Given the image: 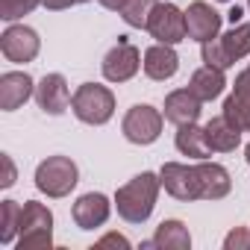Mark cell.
<instances>
[{
	"instance_id": "obj_25",
	"label": "cell",
	"mask_w": 250,
	"mask_h": 250,
	"mask_svg": "<svg viewBox=\"0 0 250 250\" xmlns=\"http://www.w3.org/2000/svg\"><path fill=\"white\" fill-rule=\"evenodd\" d=\"M39 3H42V0H0V18L12 24V21L30 15Z\"/></svg>"
},
{
	"instance_id": "obj_22",
	"label": "cell",
	"mask_w": 250,
	"mask_h": 250,
	"mask_svg": "<svg viewBox=\"0 0 250 250\" xmlns=\"http://www.w3.org/2000/svg\"><path fill=\"white\" fill-rule=\"evenodd\" d=\"M177 150L194 162H203L212 156V147L206 142V130L197 127V124H183V127H177V139H174Z\"/></svg>"
},
{
	"instance_id": "obj_29",
	"label": "cell",
	"mask_w": 250,
	"mask_h": 250,
	"mask_svg": "<svg viewBox=\"0 0 250 250\" xmlns=\"http://www.w3.org/2000/svg\"><path fill=\"white\" fill-rule=\"evenodd\" d=\"M42 3L50 12H62V9H71V6H80V3H88V0H42Z\"/></svg>"
},
{
	"instance_id": "obj_14",
	"label": "cell",
	"mask_w": 250,
	"mask_h": 250,
	"mask_svg": "<svg viewBox=\"0 0 250 250\" xmlns=\"http://www.w3.org/2000/svg\"><path fill=\"white\" fill-rule=\"evenodd\" d=\"M30 97H36V83L27 71H6L0 77V109L15 112Z\"/></svg>"
},
{
	"instance_id": "obj_24",
	"label": "cell",
	"mask_w": 250,
	"mask_h": 250,
	"mask_svg": "<svg viewBox=\"0 0 250 250\" xmlns=\"http://www.w3.org/2000/svg\"><path fill=\"white\" fill-rule=\"evenodd\" d=\"M159 0H124V6H121V18L127 27H136V30H147V21L153 15Z\"/></svg>"
},
{
	"instance_id": "obj_17",
	"label": "cell",
	"mask_w": 250,
	"mask_h": 250,
	"mask_svg": "<svg viewBox=\"0 0 250 250\" xmlns=\"http://www.w3.org/2000/svg\"><path fill=\"white\" fill-rule=\"evenodd\" d=\"M200 106H203V100H197L188 88H177L165 97V112L162 115H165V121L183 127V124H197Z\"/></svg>"
},
{
	"instance_id": "obj_7",
	"label": "cell",
	"mask_w": 250,
	"mask_h": 250,
	"mask_svg": "<svg viewBox=\"0 0 250 250\" xmlns=\"http://www.w3.org/2000/svg\"><path fill=\"white\" fill-rule=\"evenodd\" d=\"M159 180H162V188L183 200V203H191V200H203V188H200V177H197V165H183V162H165L162 171H159Z\"/></svg>"
},
{
	"instance_id": "obj_20",
	"label": "cell",
	"mask_w": 250,
	"mask_h": 250,
	"mask_svg": "<svg viewBox=\"0 0 250 250\" xmlns=\"http://www.w3.org/2000/svg\"><path fill=\"white\" fill-rule=\"evenodd\" d=\"M224 88H227V77H224L221 68H212V65L197 68V71L191 74V80H188V91H191L197 100H203V103L221 97Z\"/></svg>"
},
{
	"instance_id": "obj_9",
	"label": "cell",
	"mask_w": 250,
	"mask_h": 250,
	"mask_svg": "<svg viewBox=\"0 0 250 250\" xmlns=\"http://www.w3.org/2000/svg\"><path fill=\"white\" fill-rule=\"evenodd\" d=\"M42 50V39L33 27H24V24H12L3 30L0 36V53H3L6 62H33Z\"/></svg>"
},
{
	"instance_id": "obj_30",
	"label": "cell",
	"mask_w": 250,
	"mask_h": 250,
	"mask_svg": "<svg viewBox=\"0 0 250 250\" xmlns=\"http://www.w3.org/2000/svg\"><path fill=\"white\" fill-rule=\"evenodd\" d=\"M97 3H100L103 9H112V12H121V6H124V0H97Z\"/></svg>"
},
{
	"instance_id": "obj_16",
	"label": "cell",
	"mask_w": 250,
	"mask_h": 250,
	"mask_svg": "<svg viewBox=\"0 0 250 250\" xmlns=\"http://www.w3.org/2000/svg\"><path fill=\"white\" fill-rule=\"evenodd\" d=\"M142 68H145V74H147L153 83H165V80H171V77L180 71V56H177L174 44H162V42H156L153 47L145 50Z\"/></svg>"
},
{
	"instance_id": "obj_11",
	"label": "cell",
	"mask_w": 250,
	"mask_h": 250,
	"mask_svg": "<svg viewBox=\"0 0 250 250\" xmlns=\"http://www.w3.org/2000/svg\"><path fill=\"white\" fill-rule=\"evenodd\" d=\"M186 27H188V39L206 44V42L218 39V33H221V12L212 3H206V0H194L186 9Z\"/></svg>"
},
{
	"instance_id": "obj_35",
	"label": "cell",
	"mask_w": 250,
	"mask_h": 250,
	"mask_svg": "<svg viewBox=\"0 0 250 250\" xmlns=\"http://www.w3.org/2000/svg\"><path fill=\"white\" fill-rule=\"evenodd\" d=\"M247 71H250V65H247Z\"/></svg>"
},
{
	"instance_id": "obj_13",
	"label": "cell",
	"mask_w": 250,
	"mask_h": 250,
	"mask_svg": "<svg viewBox=\"0 0 250 250\" xmlns=\"http://www.w3.org/2000/svg\"><path fill=\"white\" fill-rule=\"evenodd\" d=\"M109 215H112V203L100 191H88V194L77 197V203L71 209V218L80 229H97L109 221Z\"/></svg>"
},
{
	"instance_id": "obj_27",
	"label": "cell",
	"mask_w": 250,
	"mask_h": 250,
	"mask_svg": "<svg viewBox=\"0 0 250 250\" xmlns=\"http://www.w3.org/2000/svg\"><path fill=\"white\" fill-rule=\"evenodd\" d=\"M15 180H18L15 162H12V156H9V153H3V180H0V186H3V188H12V186H15Z\"/></svg>"
},
{
	"instance_id": "obj_31",
	"label": "cell",
	"mask_w": 250,
	"mask_h": 250,
	"mask_svg": "<svg viewBox=\"0 0 250 250\" xmlns=\"http://www.w3.org/2000/svg\"><path fill=\"white\" fill-rule=\"evenodd\" d=\"M238 18H241V9H238V6H235V9H232V12H229V21H232V24H238Z\"/></svg>"
},
{
	"instance_id": "obj_3",
	"label": "cell",
	"mask_w": 250,
	"mask_h": 250,
	"mask_svg": "<svg viewBox=\"0 0 250 250\" xmlns=\"http://www.w3.org/2000/svg\"><path fill=\"white\" fill-rule=\"evenodd\" d=\"M71 109L88 127H103L115 115V94L100 83H83L71 97Z\"/></svg>"
},
{
	"instance_id": "obj_5",
	"label": "cell",
	"mask_w": 250,
	"mask_h": 250,
	"mask_svg": "<svg viewBox=\"0 0 250 250\" xmlns=\"http://www.w3.org/2000/svg\"><path fill=\"white\" fill-rule=\"evenodd\" d=\"M77 183H80V168L68 156H47L36 168V188L53 200L68 197L77 188Z\"/></svg>"
},
{
	"instance_id": "obj_2",
	"label": "cell",
	"mask_w": 250,
	"mask_h": 250,
	"mask_svg": "<svg viewBox=\"0 0 250 250\" xmlns=\"http://www.w3.org/2000/svg\"><path fill=\"white\" fill-rule=\"evenodd\" d=\"M200 53H203V62L212 65V68H232L238 59L250 56V24H232V30H227L224 36L200 44Z\"/></svg>"
},
{
	"instance_id": "obj_28",
	"label": "cell",
	"mask_w": 250,
	"mask_h": 250,
	"mask_svg": "<svg viewBox=\"0 0 250 250\" xmlns=\"http://www.w3.org/2000/svg\"><path fill=\"white\" fill-rule=\"evenodd\" d=\"M97 247H124V250H130L133 244H130V238H124L121 232H109V235H103L97 241Z\"/></svg>"
},
{
	"instance_id": "obj_26",
	"label": "cell",
	"mask_w": 250,
	"mask_h": 250,
	"mask_svg": "<svg viewBox=\"0 0 250 250\" xmlns=\"http://www.w3.org/2000/svg\"><path fill=\"white\" fill-rule=\"evenodd\" d=\"M224 247L227 250H250V232L244 227H235L227 238H224Z\"/></svg>"
},
{
	"instance_id": "obj_15",
	"label": "cell",
	"mask_w": 250,
	"mask_h": 250,
	"mask_svg": "<svg viewBox=\"0 0 250 250\" xmlns=\"http://www.w3.org/2000/svg\"><path fill=\"white\" fill-rule=\"evenodd\" d=\"M224 118L235 124L241 133H250V71L247 68L235 77L232 94L224 100Z\"/></svg>"
},
{
	"instance_id": "obj_34",
	"label": "cell",
	"mask_w": 250,
	"mask_h": 250,
	"mask_svg": "<svg viewBox=\"0 0 250 250\" xmlns=\"http://www.w3.org/2000/svg\"><path fill=\"white\" fill-rule=\"evenodd\" d=\"M247 6H250V0H247Z\"/></svg>"
},
{
	"instance_id": "obj_21",
	"label": "cell",
	"mask_w": 250,
	"mask_h": 250,
	"mask_svg": "<svg viewBox=\"0 0 250 250\" xmlns=\"http://www.w3.org/2000/svg\"><path fill=\"white\" fill-rule=\"evenodd\" d=\"M142 247H159V250H188L191 247V235H188V227L177 218L171 221H162L153 232L150 241H145Z\"/></svg>"
},
{
	"instance_id": "obj_4",
	"label": "cell",
	"mask_w": 250,
	"mask_h": 250,
	"mask_svg": "<svg viewBox=\"0 0 250 250\" xmlns=\"http://www.w3.org/2000/svg\"><path fill=\"white\" fill-rule=\"evenodd\" d=\"M18 250H50L53 247V212L39 203L27 200L21 215V232L15 241Z\"/></svg>"
},
{
	"instance_id": "obj_33",
	"label": "cell",
	"mask_w": 250,
	"mask_h": 250,
	"mask_svg": "<svg viewBox=\"0 0 250 250\" xmlns=\"http://www.w3.org/2000/svg\"><path fill=\"white\" fill-rule=\"evenodd\" d=\"M218 3H229V0H218Z\"/></svg>"
},
{
	"instance_id": "obj_10",
	"label": "cell",
	"mask_w": 250,
	"mask_h": 250,
	"mask_svg": "<svg viewBox=\"0 0 250 250\" xmlns=\"http://www.w3.org/2000/svg\"><path fill=\"white\" fill-rule=\"evenodd\" d=\"M147 33L162 42V44H180L186 36H188V27H186V12L174 3H156L150 21H147Z\"/></svg>"
},
{
	"instance_id": "obj_1",
	"label": "cell",
	"mask_w": 250,
	"mask_h": 250,
	"mask_svg": "<svg viewBox=\"0 0 250 250\" xmlns=\"http://www.w3.org/2000/svg\"><path fill=\"white\" fill-rule=\"evenodd\" d=\"M162 180L159 174L142 171L139 177H133L127 186H121L115 191V209L127 224H145L153 209H156V197H159Z\"/></svg>"
},
{
	"instance_id": "obj_8",
	"label": "cell",
	"mask_w": 250,
	"mask_h": 250,
	"mask_svg": "<svg viewBox=\"0 0 250 250\" xmlns=\"http://www.w3.org/2000/svg\"><path fill=\"white\" fill-rule=\"evenodd\" d=\"M142 68V50L127 42V39H118V44L103 56L100 71L109 83H130Z\"/></svg>"
},
{
	"instance_id": "obj_19",
	"label": "cell",
	"mask_w": 250,
	"mask_h": 250,
	"mask_svg": "<svg viewBox=\"0 0 250 250\" xmlns=\"http://www.w3.org/2000/svg\"><path fill=\"white\" fill-rule=\"evenodd\" d=\"M203 130H206V142H209L212 153H232L241 145V130L224 118V112L209 118Z\"/></svg>"
},
{
	"instance_id": "obj_32",
	"label": "cell",
	"mask_w": 250,
	"mask_h": 250,
	"mask_svg": "<svg viewBox=\"0 0 250 250\" xmlns=\"http://www.w3.org/2000/svg\"><path fill=\"white\" fill-rule=\"evenodd\" d=\"M244 159H247V165H250V145L244 147Z\"/></svg>"
},
{
	"instance_id": "obj_12",
	"label": "cell",
	"mask_w": 250,
	"mask_h": 250,
	"mask_svg": "<svg viewBox=\"0 0 250 250\" xmlns=\"http://www.w3.org/2000/svg\"><path fill=\"white\" fill-rule=\"evenodd\" d=\"M71 88L62 74H44L36 85V103L44 115H62L71 106Z\"/></svg>"
},
{
	"instance_id": "obj_18",
	"label": "cell",
	"mask_w": 250,
	"mask_h": 250,
	"mask_svg": "<svg viewBox=\"0 0 250 250\" xmlns=\"http://www.w3.org/2000/svg\"><path fill=\"white\" fill-rule=\"evenodd\" d=\"M197 177H200L203 200H221V197H227L229 188H232L229 171H227L224 165H218V162H209V159L197 162Z\"/></svg>"
},
{
	"instance_id": "obj_6",
	"label": "cell",
	"mask_w": 250,
	"mask_h": 250,
	"mask_svg": "<svg viewBox=\"0 0 250 250\" xmlns=\"http://www.w3.org/2000/svg\"><path fill=\"white\" fill-rule=\"evenodd\" d=\"M162 124H165V115L147 103H136L121 121V133L127 142L133 145H153L159 136H162Z\"/></svg>"
},
{
	"instance_id": "obj_23",
	"label": "cell",
	"mask_w": 250,
	"mask_h": 250,
	"mask_svg": "<svg viewBox=\"0 0 250 250\" xmlns=\"http://www.w3.org/2000/svg\"><path fill=\"white\" fill-rule=\"evenodd\" d=\"M21 215H24V206L18 200H3L0 203V244H15L18 241Z\"/></svg>"
}]
</instances>
